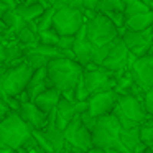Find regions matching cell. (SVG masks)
<instances>
[{"instance_id":"5bb4252c","label":"cell","mask_w":153,"mask_h":153,"mask_svg":"<svg viewBox=\"0 0 153 153\" xmlns=\"http://www.w3.org/2000/svg\"><path fill=\"white\" fill-rule=\"evenodd\" d=\"M73 53H74V61L81 64L82 68L91 64V56H92V45L89 43L86 36V25L79 28L74 35V45H73Z\"/></svg>"},{"instance_id":"5b68a950","label":"cell","mask_w":153,"mask_h":153,"mask_svg":"<svg viewBox=\"0 0 153 153\" xmlns=\"http://www.w3.org/2000/svg\"><path fill=\"white\" fill-rule=\"evenodd\" d=\"M33 69L22 63L18 66L7 68L0 74V97H17L27 89Z\"/></svg>"},{"instance_id":"8fae6325","label":"cell","mask_w":153,"mask_h":153,"mask_svg":"<svg viewBox=\"0 0 153 153\" xmlns=\"http://www.w3.org/2000/svg\"><path fill=\"white\" fill-rule=\"evenodd\" d=\"M128 54H130V51L127 50V46L123 45V41L120 40V38H115L112 48H110V51H109V54H107V58L102 61L100 68H104L105 71L115 74V77L120 76L123 71H127Z\"/></svg>"},{"instance_id":"7bdbcfd3","label":"cell","mask_w":153,"mask_h":153,"mask_svg":"<svg viewBox=\"0 0 153 153\" xmlns=\"http://www.w3.org/2000/svg\"><path fill=\"white\" fill-rule=\"evenodd\" d=\"M150 30H152V33H153V23H152V27H150Z\"/></svg>"},{"instance_id":"ab89813d","label":"cell","mask_w":153,"mask_h":153,"mask_svg":"<svg viewBox=\"0 0 153 153\" xmlns=\"http://www.w3.org/2000/svg\"><path fill=\"white\" fill-rule=\"evenodd\" d=\"M0 31H5V25H4V22H2V18H0Z\"/></svg>"},{"instance_id":"ffe728a7","label":"cell","mask_w":153,"mask_h":153,"mask_svg":"<svg viewBox=\"0 0 153 153\" xmlns=\"http://www.w3.org/2000/svg\"><path fill=\"white\" fill-rule=\"evenodd\" d=\"M152 23H153V12H146V13L127 17L123 28L128 31H143V30H148L152 27Z\"/></svg>"},{"instance_id":"f6af8a7d","label":"cell","mask_w":153,"mask_h":153,"mask_svg":"<svg viewBox=\"0 0 153 153\" xmlns=\"http://www.w3.org/2000/svg\"><path fill=\"white\" fill-rule=\"evenodd\" d=\"M17 2H18V0H17ZM20 2H23V0H20Z\"/></svg>"},{"instance_id":"484cf974","label":"cell","mask_w":153,"mask_h":153,"mask_svg":"<svg viewBox=\"0 0 153 153\" xmlns=\"http://www.w3.org/2000/svg\"><path fill=\"white\" fill-rule=\"evenodd\" d=\"M58 40H59V35H58L53 28L38 31V45H45V46H56Z\"/></svg>"},{"instance_id":"d6986e66","label":"cell","mask_w":153,"mask_h":153,"mask_svg":"<svg viewBox=\"0 0 153 153\" xmlns=\"http://www.w3.org/2000/svg\"><path fill=\"white\" fill-rule=\"evenodd\" d=\"M56 117H54V123L59 130H64L66 125L71 122V120L76 117V109H74V102H69V100L63 99L61 97L59 102L56 105Z\"/></svg>"},{"instance_id":"ba28073f","label":"cell","mask_w":153,"mask_h":153,"mask_svg":"<svg viewBox=\"0 0 153 153\" xmlns=\"http://www.w3.org/2000/svg\"><path fill=\"white\" fill-rule=\"evenodd\" d=\"M82 81L89 96L112 91L115 87V74L109 73L100 66H94V64H89V66L84 68Z\"/></svg>"},{"instance_id":"74e56055","label":"cell","mask_w":153,"mask_h":153,"mask_svg":"<svg viewBox=\"0 0 153 153\" xmlns=\"http://www.w3.org/2000/svg\"><path fill=\"white\" fill-rule=\"evenodd\" d=\"M0 153H17L15 150H10V148H0Z\"/></svg>"},{"instance_id":"9c48e42d","label":"cell","mask_w":153,"mask_h":153,"mask_svg":"<svg viewBox=\"0 0 153 153\" xmlns=\"http://www.w3.org/2000/svg\"><path fill=\"white\" fill-rule=\"evenodd\" d=\"M63 133H64L66 143L73 148L74 153H84L89 148H92L91 132L81 123L79 115H76L69 123H68L66 128L63 130Z\"/></svg>"},{"instance_id":"52a82bcc","label":"cell","mask_w":153,"mask_h":153,"mask_svg":"<svg viewBox=\"0 0 153 153\" xmlns=\"http://www.w3.org/2000/svg\"><path fill=\"white\" fill-rule=\"evenodd\" d=\"M84 25V17L79 10L73 7H59L53 15L51 28L59 36H74Z\"/></svg>"},{"instance_id":"7c38bea8","label":"cell","mask_w":153,"mask_h":153,"mask_svg":"<svg viewBox=\"0 0 153 153\" xmlns=\"http://www.w3.org/2000/svg\"><path fill=\"white\" fill-rule=\"evenodd\" d=\"M133 77V82L145 92L153 87V54L137 58L128 71Z\"/></svg>"},{"instance_id":"9a60e30c","label":"cell","mask_w":153,"mask_h":153,"mask_svg":"<svg viewBox=\"0 0 153 153\" xmlns=\"http://www.w3.org/2000/svg\"><path fill=\"white\" fill-rule=\"evenodd\" d=\"M18 115H20V119L23 120L31 130H43L45 125H46L48 115L41 112L33 102L22 104L20 110H18Z\"/></svg>"},{"instance_id":"836d02e7","label":"cell","mask_w":153,"mask_h":153,"mask_svg":"<svg viewBox=\"0 0 153 153\" xmlns=\"http://www.w3.org/2000/svg\"><path fill=\"white\" fill-rule=\"evenodd\" d=\"M51 4H56V5H61V7H68V5L73 4V0H51Z\"/></svg>"},{"instance_id":"f546056e","label":"cell","mask_w":153,"mask_h":153,"mask_svg":"<svg viewBox=\"0 0 153 153\" xmlns=\"http://www.w3.org/2000/svg\"><path fill=\"white\" fill-rule=\"evenodd\" d=\"M142 102H143V107H145L148 117H152V119H153V87H150L148 91H145Z\"/></svg>"},{"instance_id":"b9f144b4","label":"cell","mask_w":153,"mask_h":153,"mask_svg":"<svg viewBox=\"0 0 153 153\" xmlns=\"http://www.w3.org/2000/svg\"><path fill=\"white\" fill-rule=\"evenodd\" d=\"M145 153H152V150H150V148H146V152Z\"/></svg>"},{"instance_id":"8d00e7d4","label":"cell","mask_w":153,"mask_h":153,"mask_svg":"<svg viewBox=\"0 0 153 153\" xmlns=\"http://www.w3.org/2000/svg\"><path fill=\"white\" fill-rule=\"evenodd\" d=\"M142 2L146 5V7H148L150 12H153V0H142Z\"/></svg>"},{"instance_id":"1f68e13d","label":"cell","mask_w":153,"mask_h":153,"mask_svg":"<svg viewBox=\"0 0 153 153\" xmlns=\"http://www.w3.org/2000/svg\"><path fill=\"white\" fill-rule=\"evenodd\" d=\"M2 100L5 102V105L8 107V110H10V112H17L18 114L22 104H20V100H18L17 97H2Z\"/></svg>"},{"instance_id":"ac0fdd59","label":"cell","mask_w":153,"mask_h":153,"mask_svg":"<svg viewBox=\"0 0 153 153\" xmlns=\"http://www.w3.org/2000/svg\"><path fill=\"white\" fill-rule=\"evenodd\" d=\"M59 99H61V92H58L54 87H50V89H46L45 92L38 94L31 102H33L43 114H46V115H48L53 109H56Z\"/></svg>"},{"instance_id":"e575fe53","label":"cell","mask_w":153,"mask_h":153,"mask_svg":"<svg viewBox=\"0 0 153 153\" xmlns=\"http://www.w3.org/2000/svg\"><path fill=\"white\" fill-rule=\"evenodd\" d=\"M84 153H105L102 148H97V146H92V148H89L87 152H84Z\"/></svg>"},{"instance_id":"30bf717a","label":"cell","mask_w":153,"mask_h":153,"mask_svg":"<svg viewBox=\"0 0 153 153\" xmlns=\"http://www.w3.org/2000/svg\"><path fill=\"white\" fill-rule=\"evenodd\" d=\"M119 38L123 41L127 50L135 58L146 56L153 45V33L150 28L143 31H128L125 28H122V30H119Z\"/></svg>"},{"instance_id":"7402d4cb","label":"cell","mask_w":153,"mask_h":153,"mask_svg":"<svg viewBox=\"0 0 153 153\" xmlns=\"http://www.w3.org/2000/svg\"><path fill=\"white\" fill-rule=\"evenodd\" d=\"M138 138L140 143H143L146 148L153 146V119H146L138 127Z\"/></svg>"},{"instance_id":"4316f807","label":"cell","mask_w":153,"mask_h":153,"mask_svg":"<svg viewBox=\"0 0 153 153\" xmlns=\"http://www.w3.org/2000/svg\"><path fill=\"white\" fill-rule=\"evenodd\" d=\"M69 7L79 10L81 13H82V12H97L99 0H73V4H71Z\"/></svg>"},{"instance_id":"d6a6232c","label":"cell","mask_w":153,"mask_h":153,"mask_svg":"<svg viewBox=\"0 0 153 153\" xmlns=\"http://www.w3.org/2000/svg\"><path fill=\"white\" fill-rule=\"evenodd\" d=\"M79 119H81V123H82V125L86 127V128L89 130V132L94 128V125H96V122H97V119H94V117H91L87 112L81 114V115H79Z\"/></svg>"},{"instance_id":"e0dca14e","label":"cell","mask_w":153,"mask_h":153,"mask_svg":"<svg viewBox=\"0 0 153 153\" xmlns=\"http://www.w3.org/2000/svg\"><path fill=\"white\" fill-rule=\"evenodd\" d=\"M45 10H46V8H45L38 0H23V2H18V5L15 7L13 12L22 18V20L30 23V22H36L38 18L43 15Z\"/></svg>"},{"instance_id":"44dd1931","label":"cell","mask_w":153,"mask_h":153,"mask_svg":"<svg viewBox=\"0 0 153 153\" xmlns=\"http://www.w3.org/2000/svg\"><path fill=\"white\" fill-rule=\"evenodd\" d=\"M133 77L128 71H123L120 76L115 77V87L114 91L117 92V96H130V91H132L133 86Z\"/></svg>"},{"instance_id":"6da1fadb","label":"cell","mask_w":153,"mask_h":153,"mask_svg":"<svg viewBox=\"0 0 153 153\" xmlns=\"http://www.w3.org/2000/svg\"><path fill=\"white\" fill-rule=\"evenodd\" d=\"M92 146L102 150H115L120 153H133L135 146L140 143L138 128H122L119 120L107 114L97 119L94 128L91 130Z\"/></svg>"},{"instance_id":"d4e9b609","label":"cell","mask_w":153,"mask_h":153,"mask_svg":"<svg viewBox=\"0 0 153 153\" xmlns=\"http://www.w3.org/2000/svg\"><path fill=\"white\" fill-rule=\"evenodd\" d=\"M125 10V4L122 0H99V7L97 12L102 15L105 13H112V12H122Z\"/></svg>"},{"instance_id":"f35d334b","label":"cell","mask_w":153,"mask_h":153,"mask_svg":"<svg viewBox=\"0 0 153 153\" xmlns=\"http://www.w3.org/2000/svg\"><path fill=\"white\" fill-rule=\"evenodd\" d=\"M122 2H123V4H133V2H142V0H122Z\"/></svg>"},{"instance_id":"3957f363","label":"cell","mask_w":153,"mask_h":153,"mask_svg":"<svg viewBox=\"0 0 153 153\" xmlns=\"http://www.w3.org/2000/svg\"><path fill=\"white\" fill-rule=\"evenodd\" d=\"M31 138V128L20 119L17 112H10L0 120V148L17 152Z\"/></svg>"},{"instance_id":"2e32d148","label":"cell","mask_w":153,"mask_h":153,"mask_svg":"<svg viewBox=\"0 0 153 153\" xmlns=\"http://www.w3.org/2000/svg\"><path fill=\"white\" fill-rule=\"evenodd\" d=\"M50 87H53V86H51L50 79H48L46 68H40V69L33 71V74H31L30 81H28V86H27V89H25V92L28 94L30 102H31L38 94L45 92V91L50 89Z\"/></svg>"},{"instance_id":"83f0119b","label":"cell","mask_w":153,"mask_h":153,"mask_svg":"<svg viewBox=\"0 0 153 153\" xmlns=\"http://www.w3.org/2000/svg\"><path fill=\"white\" fill-rule=\"evenodd\" d=\"M148 7H146L143 2H133V4H127L125 5V10H123V15L127 17H133V15H138V13H146Z\"/></svg>"},{"instance_id":"f1b7e54d","label":"cell","mask_w":153,"mask_h":153,"mask_svg":"<svg viewBox=\"0 0 153 153\" xmlns=\"http://www.w3.org/2000/svg\"><path fill=\"white\" fill-rule=\"evenodd\" d=\"M73 45H74V36H59V40H58V43H56V48L64 56V53L73 51Z\"/></svg>"},{"instance_id":"d590c367","label":"cell","mask_w":153,"mask_h":153,"mask_svg":"<svg viewBox=\"0 0 153 153\" xmlns=\"http://www.w3.org/2000/svg\"><path fill=\"white\" fill-rule=\"evenodd\" d=\"M5 61V54H4V45H2V41H0V66L4 64Z\"/></svg>"},{"instance_id":"ee69618b","label":"cell","mask_w":153,"mask_h":153,"mask_svg":"<svg viewBox=\"0 0 153 153\" xmlns=\"http://www.w3.org/2000/svg\"><path fill=\"white\" fill-rule=\"evenodd\" d=\"M150 150H152V152H153V146H152V148H150Z\"/></svg>"},{"instance_id":"7a4b0ae2","label":"cell","mask_w":153,"mask_h":153,"mask_svg":"<svg viewBox=\"0 0 153 153\" xmlns=\"http://www.w3.org/2000/svg\"><path fill=\"white\" fill-rule=\"evenodd\" d=\"M46 73L51 86L58 92L63 94L68 91H74L76 82L84 73V68L77 64L74 59L58 58V59H51L46 64Z\"/></svg>"},{"instance_id":"60d3db41","label":"cell","mask_w":153,"mask_h":153,"mask_svg":"<svg viewBox=\"0 0 153 153\" xmlns=\"http://www.w3.org/2000/svg\"><path fill=\"white\" fill-rule=\"evenodd\" d=\"M105 153H120V152H115V150H104Z\"/></svg>"},{"instance_id":"277c9868","label":"cell","mask_w":153,"mask_h":153,"mask_svg":"<svg viewBox=\"0 0 153 153\" xmlns=\"http://www.w3.org/2000/svg\"><path fill=\"white\" fill-rule=\"evenodd\" d=\"M110 114L119 120L122 128L127 130L138 128L146 119H150L143 107V102L133 96H119Z\"/></svg>"},{"instance_id":"4dcf8cb0","label":"cell","mask_w":153,"mask_h":153,"mask_svg":"<svg viewBox=\"0 0 153 153\" xmlns=\"http://www.w3.org/2000/svg\"><path fill=\"white\" fill-rule=\"evenodd\" d=\"M105 17L109 18L110 22L114 23V27L117 30H122L123 25H125V15L122 12H112V13H105Z\"/></svg>"},{"instance_id":"4fadbf2b","label":"cell","mask_w":153,"mask_h":153,"mask_svg":"<svg viewBox=\"0 0 153 153\" xmlns=\"http://www.w3.org/2000/svg\"><path fill=\"white\" fill-rule=\"evenodd\" d=\"M117 99H119V96H117V92L114 89L89 96V99H87V114L91 117H94V119L107 115V114L112 112Z\"/></svg>"},{"instance_id":"8992f818","label":"cell","mask_w":153,"mask_h":153,"mask_svg":"<svg viewBox=\"0 0 153 153\" xmlns=\"http://www.w3.org/2000/svg\"><path fill=\"white\" fill-rule=\"evenodd\" d=\"M84 25H86V36L92 46H104L119 38V30L102 13H97L94 18L84 22Z\"/></svg>"},{"instance_id":"603a6c76","label":"cell","mask_w":153,"mask_h":153,"mask_svg":"<svg viewBox=\"0 0 153 153\" xmlns=\"http://www.w3.org/2000/svg\"><path fill=\"white\" fill-rule=\"evenodd\" d=\"M15 40L22 45L23 50H27V48H33V46L38 45V35L35 33V31H31L30 28H28V25H27V27L15 36Z\"/></svg>"},{"instance_id":"cb8c5ba5","label":"cell","mask_w":153,"mask_h":153,"mask_svg":"<svg viewBox=\"0 0 153 153\" xmlns=\"http://www.w3.org/2000/svg\"><path fill=\"white\" fill-rule=\"evenodd\" d=\"M61 5H51V7H48L46 10L43 12V15H41L40 18H38L35 23H36V30L38 31H43V30H50L51 28V22H53V15H54V12L59 8Z\"/></svg>"}]
</instances>
